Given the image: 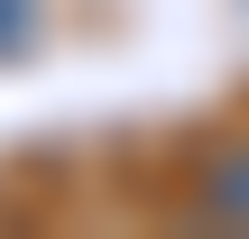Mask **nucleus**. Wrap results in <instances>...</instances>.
Returning <instances> with one entry per match:
<instances>
[{"instance_id": "nucleus-1", "label": "nucleus", "mask_w": 249, "mask_h": 239, "mask_svg": "<svg viewBox=\"0 0 249 239\" xmlns=\"http://www.w3.org/2000/svg\"><path fill=\"white\" fill-rule=\"evenodd\" d=\"M194 203H203L222 230H249V138L203 157V175H194Z\"/></svg>"}, {"instance_id": "nucleus-2", "label": "nucleus", "mask_w": 249, "mask_h": 239, "mask_svg": "<svg viewBox=\"0 0 249 239\" xmlns=\"http://www.w3.org/2000/svg\"><path fill=\"white\" fill-rule=\"evenodd\" d=\"M28 46V0H0V55Z\"/></svg>"}]
</instances>
